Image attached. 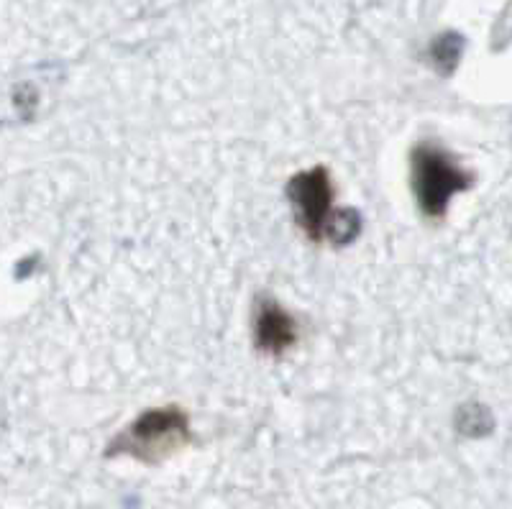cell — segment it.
Segmentation results:
<instances>
[{
	"mask_svg": "<svg viewBox=\"0 0 512 509\" xmlns=\"http://www.w3.org/2000/svg\"><path fill=\"white\" fill-rule=\"evenodd\" d=\"M285 192L297 228L308 241L346 246L361 233V215L351 208H336V187L326 167L292 174Z\"/></svg>",
	"mask_w": 512,
	"mask_h": 509,
	"instance_id": "obj_1",
	"label": "cell"
},
{
	"mask_svg": "<svg viewBox=\"0 0 512 509\" xmlns=\"http://www.w3.org/2000/svg\"><path fill=\"white\" fill-rule=\"evenodd\" d=\"M192 430L190 417L182 407H154L136 417L134 423L123 428L105 448V458H134V461L157 466L164 458H172L177 451L190 446Z\"/></svg>",
	"mask_w": 512,
	"mask_h": 509,
	"instance_id": "obj_2",
	"label": "cell"
},
{
	"mask_svg": "<svg viewBox=\"0 0 512 509\" xmlns=\"http://www.w3.org/2000/svg\"><path fill=\"white\" fill-rule=\"evenodd\" d=\"M410 187L420 213L431 220L446 218L451 200L459 192L472 190L474 174L466 172L451 151L436 141H420L410 151Z\"/></svg>",
	"mask_w": 512,
	"mask_h": 509,
	"instance_id": "obj_3",
	"label": "cell"
},
{
	"mask_svg": "<svg viewBox=\"0 0 512 509\" xmlns=\"http://www.w3.org/2000/svg\"><path fill=\"white\" fill-rule=\"evenodd\" d=\"M297 320L274 297H259L254 307V346L264 356L280 359L297 343Z\"/></svg>",
	"mask_w": 512,
	"mask_h": 509,
	"instance_id": "obj_4",
	"label": "cell"
},
{
	"mask_svg": "<svg viewBox=\"0 0 512 509\" xmlns=\"http://www.w3.org/2000/svg\"><path fill=\"white\" fill-rule=\"evenodd\" d=\"M461 47H464V41H461V36H456V34L441 36V39L433 44V49H431L433 64H436L443 75H448V72L456 67V62H459Z\"/></svg>",
	"mask_w": 512,
	"mask_h": 509,
	"instance_id": "obj_5",
	"label": "cell"
}]
</instances>
